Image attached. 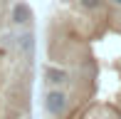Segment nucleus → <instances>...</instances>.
Listing matches in <instances>:
<instances>
[{
	"label": "nucleus",
	"instance_id": "obj_1",
	"mask_svg": "<svg viewBox=\"0 0 121 119\" xmlns=\"http://www.w3.org/2000/svg\"><path fill=\"white\" fill-rule=\"evenodd\" d=\"M42 79L67 97L59 119H121V0L54 15Z\"/></svg>",
	"mask_w": 121,
	"mask_h": 119
},
{
	"label": "nucleus",
	"instance_id": "obj_2",
	"mask_svg": "<svg viewBox=\"0 0 121 119\" xmlns=\"http://www.w3.org/2000/svg\"><path fill=\"white\" fill-rule=\"evenodd\" d=\"M13 23L15 25H30L32 23V10H30V5L27 3H15L13 5Z\"/></svg>",
	"mask_w": 121,
	"mask_h": 119
}]
</instances>
